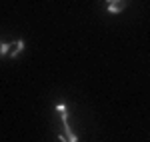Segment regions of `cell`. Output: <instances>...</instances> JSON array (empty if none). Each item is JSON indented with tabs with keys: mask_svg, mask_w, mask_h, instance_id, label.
Listing matches in <instances>:
<instances>
[{
	"mask_svg": "<svg viewBox=\"0 0 150 142\" xmlns=\"http://www.w3.org/2000/svg\"><path fill=\"white\" fill-rule=\"evenodd\" d=\"M24 48V40H14V42H4L0 44V56H18Z\"/></svg>",
	"mask_w": 150,
	"mask_h": 142,
	"instance_id": "2",
	"label": "cell"
},
{
	"mask_svg": "<svg viewBox=\"0 0 150 142\" xmlns=\"http://www.w3.org/2000/svg\"><path fill=\"white\" fill-rule=\"evenodd\" d=\"M56 112L60 114V120H62V132L58 134V138L62 142H78V136L72 132L68 124V110H66V104L64 102H56Z\"/></svg>",
	"mask_w": 150,
	"mask_h": 142,
	"instance_id": "1",
	"label": "cell"
},
{
	"mask_svg": "<svg viewBox=\"0 0 150 142\" xmlns=\"http://www.w3.org/2000/svg\"><path fill=\"white\" fill-rule=\"evenodd\" d=\"M128 0H106V10L110 14H120V12L126 8Z\"/></svg>",
	"mask_w": 150,
	"mask_h": 142,
	"instance_id": "3",
	"label": "cell"
}]
</instances>
